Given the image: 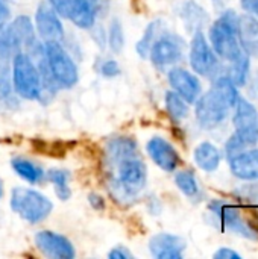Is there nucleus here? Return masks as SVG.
Instances as JSON below:
<instances>
[{
  "label": "nucleus",
  "mask_w": 258,
  "mask_h": 259,
  "mask_svg": "<svg viewBox=\"0 0 258 259\" xmlns=\"http://www.w3.org/2000/svg\"><path fill=\"white\" fill-rule=\"evenodd\" d=\"M105 176L109 194L120 205L134 203L148 184V168L137 143L129 137L111 138L105 146Z\"/></svg>",
  "instance_id": "1"
},
{
  "label": "nucleus",
  "mask_w": 258,
  "mask_h": 259,
  "mask_svg": "<svg viewBox=\"0 0 258 259\" xmlns=\"http://www.w3.org/2000/svg\"><path fill=\"white\" fill-rule=\"evenodd\" d=\"M239 99L234 82L228 76L219 77L213 88L196 100V118L201 126L211 129L222 123Z\"/></svg>",
  "instance_id": "2"
},
{
  "label": "nucleus",
  "mask_w": 258,
  "mask_h": 259,
  "mask_svg": "<svg viewBox=\"0 0 258 259\" xmlns=\"http://www.w3.org/2000/svg\"><path fill=\"white\" fill-rule=\"evenodd\" d=\"M12 83L17 94L27 100H36L43 94L40 68L26 52H17L12 62Z\"/></svg>",
  "instance_id": "3"
},
{
  "label": "nucleus",
  "mask_w": 258,
  "mask_h": 259,
  "mask_svg": "<svg viewBox=\"0 0 258 259\" xmlns=\"http://www.w3.org/2000/svg\"><path fill=\"white\" fill-rule=\"evenodd\" d=\"M9 203L11 209L15 214H18L24 222L32 225L46 220L53 209V203L50 202V199L35 190L24 187H15L11 191Z\"/></svg>",
  "instance_id": "4"
},
{
  "label": "nucleus",
  "mask_w": 258,
  "mask_h": 259,
  "mask_svg": "<svg viewBox=\"0 0 258 259\" xmlns=\"http://www.w3.org/2000/svg\"><path fill=\"white\" fill-rule=\"evenodd\" d=\"M237 21L239 17L236 15V12L227 11L210 29V39L216 53H219L224 59L230 62L245 53L239 41Z\"/></svg>",
  "instance_id": "5"
},
{
  "label": "nucleus",
  "mask_w": 258,
  "mask_h": 259,
  "mask_svg": "<svg viewBox=\"0 0 258 259\" xmlns=\"http://www.w3.org/2000/svg\"><path fill=\"white\" fill-rule=\"evenodd\" d=\"M43 58L58 87L71 88L78 82V67L59 41H44Z\"/></svg>",
  "instance_id": "6"
},
{
  "label": "nucleus",
  "mask_w": 258,
  "mask_h": 259,
  "mask_svg": "<svg viewBox=\"0 0 258 259\" xmlns=\"http://www.w3.org/2000/svg\"><path fill=\"white\" fill-rule=\"evenodd\" d=\"M49 3L59 17L70 20L78 27L88 29L96 21L99 0H49Z\"/></svg>",
  "instance_id": "7"
},
{
  "label": "nucleus",
  "mask_w": 258,
  "mask_h": 259,
  "mask_svg": "<svg viewBox=\"0 0 258 259\" xmlns=\"http://www.w3.org/2000/svg\"><path fill=\"white\" fill-rule=\"evenodd\" d=\"M182 52H184V42L178 35L163 33L154 41L149 50V56L155 67L163 68L178 62L182 56Z\"/></svg>",
  "instance_id": "8"
},
{
  "label": "nucleus",
  "mask_w": 258,
  "mask_h": 259,
  "mask_svg": "<svg viewBox=\"0 0 258 259\" xmlns=\"http://www.w3.org/2000/svg\"><path fill=\"white\" fill-rule=\"evenodd\" d=\"M190 64H192L193 70L202 76H213L219 68L217 58H216L214 52L211 50V47L208 46L202 32H196L192 39Z\"/></svg>",
  "instance_id": "9"
},
{
  "label": "nucleus",
  "mask_w": 258,
  "mask_h": 259,
  "mask_svg": "<svg viewBox=\"0 0 258 259\" xmlns=\"http://www.w3.org/2000/svg\"><path fill=\"white\" fill-rule=\"evenodd\" d=\"M35 246L47 258H75V247H73V244L65 237H62L59 234H55V232H50V231H41V232H38L35 235Z\"/></svg>",
  "instance_id": "10"
},
{
  "label": "nucleus",
  "mask_w": 258,
  "mask_h": 259,
  "mask_svg": "<svg viewBox=\"0 0 258 259\" xmlns=\"http://www.w3.org/2000/svg\"><path fill=\"white\" fill-rule=\"evenodd\" d=\"M36 32L44 41H61L64 36L62 23L50 3H41L35 12Z\"/></svg>",
  "instance_id": "11"
},
{
  "label": "nucleus",
  "mask_w": 258,
  "mask_h": 259,
  "mask_svg": "<svg viewBox=\"0 0 258 259\" xmlns=\"http://www.w3.org/2000/svg\"><path fill=\"white\" fill-rule=\"evenodd\" d=\"M6 32H8V36L11 39V44L15 53L20 52V49H26L32 52L33 49L38 47L33 24L26 15H18L17 18H14L6 26Z\"/></svg>",
  "instance_id": "12"
},
{
  "label": "nucleus",
  "mask_w": 258,
  "mask_h": 259,
  "mask_svg": "<svg viewBox=\"0 0 258 259\" xmlns=\"http://www.w3.org/2000/svg\"><path fill=\"white\" fill-rule=\"evenodd\" d=\"M146 150L151 159L164 171H173L179 164V155L176 149L161 137L151 138L146 146Z\"/></svg>",
  "instance_id": "13"
},
{
  "label": "nucleus",
  "mask_w": 258,
  "mask_h": 259,
  "mask_svg": "<svg viewBox=\"0 0 258 259\" xmlns=\"http://www.w3.org/2000/svg\"><path fill=\"white\" fill-rule=\"evenodd\" d=\"M149 249L157 259H181L186 249V243L178 235L158 234L151 238Z\"/></svg>",
  "instance_id": "14"
},
{
  "label": "nucleus",
  "mask_w": 258,
  "mask_h": 259,
  "mask_svg": "<svg viewBox=\"0 0 258 259\" xmlns=\"http://www.w3.org/2000/svg\"><path fill=\"white\" fill-rule=\"evenodd\" d=\"M169 82L175 93H178L186 102L193 103L201 94V83L198 77L189 73L184 68H173L169 73Z\"/></svg>",
  "instance_id": "15"
},
{
  "label": "nucleus",
  "mask_w": 258,
  "mask_h": 259,
  "mask_svg": "<svg viewBox=\"0 0 258 259\" xmlns=\"http://www.w3.org/2000/svg\"><path fill=\"white\" fill-rule=\"evenodd\" d=\"M239 41L248 56L258 55V21L251 15H242L237 21Z\"/></svg>",
  "instance_id": "16"
},
{
  "label": "nucleus",
  "mask_w": 258,
  "mask_h": 259,
  "mask_svg": "<svg viewBox=\"0 0 258 259\" xmlns=\"http://www.w3.org/2000/svg\"><path fill=\"white\" fill-rule=\"evenodd\" d=\"M231 171L234 176L246 181L258 179V150L243 152L230 159Z\"/></svg>",
  "instance_id": "17"
},
{
  "label": "nucleus",
  "mask_w": 258,
  "mask_h": 259,
  "mask_svg": "<svg viewBox=\"0 0 258 259\" xmlns=\"http://www.w3.org/2000/svg\"><path fill=\"white\" fill-rule=\"evenodd\" d=\"M258 141V126H249L245 129H237V132L227 143V156L228 159L243 153L248 147L255 146Z\"/></svg>",
  "instance_id": "18"
},
{
  "label": "nucleus",
  "mask_w": 258,
  "mask_h": 259,
  "mask_svg": "<svg viewBox=\"0 0 258 259\" xmlns=\"http://www.w3.org/2000/svg\"><path fill=\"white\" fill-rule=\"evenodd\" d=\"M211 209H214L220 215L222 223L227 226V229L234 231V232H237L240 235H245V237L251 238L249 228L245 223H242L239 211L234 206L227 205V203H220V202H214V203H211Z\"/></svg>",
  "instance_id": "19"
},
{
  "label": "nucleus",
  "mask_w": 258,
  "mask_h": 259,
  "mask_svg": "<svg viewBox=\"0 0 258 259\" xmlns=\"http://www.w3.org/2000/svg\"><path fill=\"white\" fill-rule=\"evenodd\" d=\"M195 161L199 165V168L205 171H214L219 167L220 155H219V150L213 144L202 143L195 150Z\"/></svg>",
  "instance_id": "20"
},
{
  "label": "nucleus",
  "mask_w": 258,
  "mask_h": 259,
  "mask_svg": "<svg viewBox=\"0 0 258 259\" xmlns=\"http://www.w3.org/2000/svg\"><path fill=\"white\" fill-rule=\"evenodd\" d=\"M11 165H12L14 171L29 184H38L44 178V171L41 170V167H38L36 164H33L29 159L15 158V159H12Z\"/></svg>",
  "instance_id": "21"
},
{
  "label": "nucleus",
  "mask_w": 258,
  "mask_h": 259,
  "mask_svg": "<svg viewBox=\"0 0 258 259\" xmlns=\"http://www.w3.org/2000/svg\"><path fill=\"white\" fill-rule=\"evenodd\" d=\"M257 111L255 108L245 99L239 97L236 102V115H234V126L236 129H245L249 126L257 124Z\"/></svg>",
  "instance_id": "22"
},
{
  "label": "nucleus",
  "mask_w": 258,
  "mask_h": 259,
  "mask_svg": "<svg viewBox=\"0 0 258 259\" xmlns=\"http://www.w3.org/2000/svg\"><path fill=\"white\" fill-rule=\"evenodd\" d=\"M47 179L53 184L55 194L58 196V199L68 200L71 197V190L68 187V181H70L68 171L61 168H52L47 171Z\"/></svg>",
  "instance_id": "23"
},
{
  "label": "nucleus",
  "mask_w": 258,
  "mask_h": 259,
  "mask_svg": "<svg viewBox=\"0 0 258 259\" xmlns=\"http://www.w3.org/2000/svg\"><path fill=\"white\" fill-rule=\"evenodd\" d=\"M166 108H167V112L170 114V117L176 121L186 118L189 114L187 102L175 91H169L166 94Z\"/></svg>",
  "instance_id": "24"
},
{
  "label": "nucleus",
  "mask_w": 258,
  "mask_h": 259,
  "mask_svg": "<svg viewBox=\"0 0 258 259\" xmlns=\"http://www.w3.org/2000/svg\"><path fill=\"white\" fill-rule=\"evenodd\" d=\"M248 71H249L248 55L246 53H242L239 58H236L234 61H231V68H230L228 77L234 82V85H243L246 82Z\"/></svg>",
  "instance_id": "25"
},
{
  "label": "nucleus",
  "mask_w": 258,
  "mask_h": 259,
  "mask_svg": "<svg viewBox=\"0 0 258 259\" xmlns=\"http://www.w3.org/2000/svg\"><path fill=\"white\" fill-rule=\"evenodd\" d=\"M160 26H161L160 21L151 23V24L146 27V30H144V33H143V36H141V39L137 42L135 49H137V52H138V55H140L141 58H148L149 50H151V47H152V44H154V41H155V36H157V33H158Z\"/></svg>",
  "instance_id": "26"
},
{
  "label": "nucleus",
  "mask_w": 258,
  "mask_h": 259,
  "mask_svg": "<svg viewBox=\"0 0 258 259\" xmlns=\"http://www.w3.org/2000/svg\"><path fill=\"white\" fill-rule=\"evenodd\" d=\"M108 46L114 53H120L123 46H125V35H123V27L117 18H114L109 23V30H108Z\"/></svg>",
  "instance_id": "27"
},
{
  "label": "nucleus",
  "mask_w": 258,
  "mask_h": 259,
  "mask_svg": "<svg viewBox=\"0 0 258 259\" xmlns=\"http://www.w3.org/2000/svg\"><path fill=\"white\" fill-rule=\"evenodd\" d=\"M175 182L186 196L193 197L198 194V182L192 171H179L175 178Z\"/></svg>",
  "instance_id": "28"
},
{
  "label": "nucleus",
  "mask_w": 258,
  "mask_h": 259,
  "mask_svg": "<svg viewBox=\"0 0 258 259\" xmlns=\"http://www.w3.org/2000/svg\"><path fill=\"white\" fill-rule=\"evenodd\" d=\"M15 50L11 44V39L8 36V32H6V26L5 23H0V56H9L12 55Z\"/></svg>",
  "instance_id": "29"
},
{
  "label": "nucleus",
  "mask_w": 258,
  "mask_h": 259,
  "mask_svg": "<svg viewBox=\"0 0 258 259\" xmlns=\"http://www.w3.org/2000/svg\"><path fill=\"white\" fill-rule=\"evenodd\" d=\"M100 74L105 76V77H116V76L120 74V67H119V64L116 61L106 59L100 65Z\"/></svg>",
  "instance_id": "30"
},
{
  "label": "nucleus",
  "mask_w": 258,
  "mask_h": 259,
  "mask_svg": "<svg viewBox=\"0 0 258 259\" xmlns=\"http://www.w3.org/2000/svg\"><path fill=\"white\" fill-rule=\"evenodd\" d=\"M88 203H90V206H91L93 209H96V211H103L105 206H106L105 199H103L102 196H99L97 193H91V194L88 196Z\"/></svg>",
  "instance_id": "31"
},
{
  "label": "nucleus",
  "mask_w": 258,
  "mask_h": 259,
  "mask_svg": "<svg viewBox=\"0 0 258 259\" xmlns=\"http://www.w3.org/2000/svg\"><path fill=\"white\" fill-rule=\"evenodd\" d=\"M214 258L216 259H240V255L236 253L234 250L231 249H227V247H222L220 250H217L214 253Z\"/></svg>",
  "instance_id": "32"
},
{
  "label": "nucleus",
  "mask_w": 258,
  "mask_h": 259,
  "mask_svg": "<svg viewBox=\"0 0 258 259\" xmlns=\"http://www.w3.org/2000/svg\"><path fill=\"white\" fill-rule=\"evenodd\" d=\"M108 256L113 259H129L131 258V253H129L125 247H114V249L108 253Z\"/></svg>",
  "instance_id": "33"
},
{
  "label": "nucleus",
  "mask_w": 258,
  "mask_h": 259,
  "mask_svg": "<svg viewBox=\"0 0 258 259\" xmlns=\"http://www.w3.org/2000/svg\"><path fill=\"white\" fill-rule=\"evenodd\" d=\"M242 5L246 11L255 14L258 17V0H242Z\"/></svg>",
  "instance_id": "34"
},
{
  "label": "nucleus",
  "mask_w": 258,
  "mask_h": 259,
  "mask_svg": "<svg viewBox=\"0 0 258 259\" xmlns=\"http://www.w3.org/2000/svg\"><path fill=\"white\" fill-rule=\"evenodd\" d=\"M9 17V8L3 0H0V23H5Z\"/></svg>",
  "instance_id": "35"
},
{
  "label": "nucleus",
  "mask_w": 258,
  "mask_h": 259,
  "mask_svg": "<svg viewBox=\"0 0 258 259\" xmlns=\"http://www.w3.org/2000/svg\"><path fill=\"white\" fill-rule=\"evenodd\" d=\"M2 194H3V187H2V181H0V197H2Z\"/></svg>",
  "instance_id": "36"
}]
</instances>
